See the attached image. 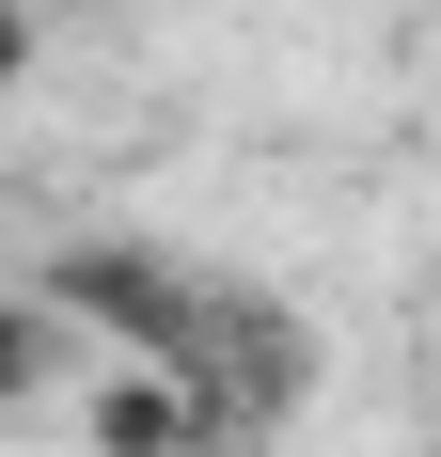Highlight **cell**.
Returning <instances> with one entry per match:
<instances>
[{
    "label": "cell",
    "mask_w": 441,
    "mask_h": 457,
    "mask_svg": "<svg viewBox=\"0 0 441 457\" xmlns=\"http://www.w3.org/2000/svg\"><path fill=\"white\" fill-rule=\"evenodd\" d=\"M189 426H205L189 378H158V363H142V378H95V442H111V457H174Z\"/></svg>",
    "instance_id": "1"
},
{
    "label": "cell",
    "mask_w": 441,
    "mask_h": 457,
    "mask_svg": "<svg viewBox=\"0 0 441 457\" xmlns=\"http://www.w3.org/2000/svg\"><path fill=\"white\" fill-rule=\"evenodd\" d=\"M47 378V300H0V411Z\"/></svg>",
    "instance_id": "2"
},
{
    "label": "cell",
    "mask_w": 441,
    "mask_h": 457,
    "mask_svg": "<svg viewBox=\"0 0 441 457\" xmlns=\"http://www.w3.org/2000/svg\"><path fill=\"white\" fill-rule=\"evenodd\" d=\"M16 63H32V32H16V16H0V79H16Z\"/></svg>",
    "instance_id": "3"
}]
</instances>
